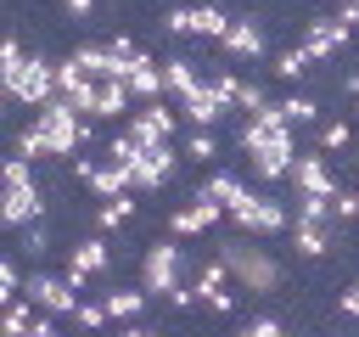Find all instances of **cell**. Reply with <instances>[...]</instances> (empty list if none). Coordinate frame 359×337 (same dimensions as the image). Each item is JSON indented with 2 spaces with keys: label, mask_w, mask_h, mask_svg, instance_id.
Returning a JSON list of instances; mask_svg holds the SVG:
<instances>
[{
  "label": "cell",
  "mask_w": 359,
  "mask_h": 337,
  "mask_svg": "<svg viewBox=\"0 0 359 337\" xmlns=\"http://www.w3.org/2000/svg\"><path fill=\"white\" fill-rule=\"evenodd\" d=\"M45 213V197H39V185H34V168H28V157L17 152V157H6V191H0V225H11V230H22L28 219H39Z\"/></svg>",
  "instance_id": "obj_4"
},
{
  "label": "cell",
  "mask_w": 359,
  "mask_h": 337,
  "mask_svg": "<svg viewBox=\"0 0 359 337\" xmlns=\"http://www.w3.org/2000/svg\"><path fill=\"white\" fill-rule=\"evenodd\" d=\"M236 275H230V264H224V253L219 258H208L202 270H196V303H202V292H213V286H230Z\"/></svg>",
  "instance_id": "obj_26"
},
{
  "label": "cell",
  "mask_w": 359,
  "mask_h": 337,
  "mask_svg": "<svg viewBox=\"0 0 359 337\" xmlns=\"http://www.w3.org/2000/svg\"><path fill=\"white\" fill-rule=\"evenodd\" d=\"M219 253H224V264H230V275H236V286H241V292L269 298V292L280 286V264L269 258V247H258V242H252V230H241V236L219 242Z\"/></svg>",
  "instance_id": "obj_3"
},
{
  "label": "cell",
  "mask_w": 359,
  "mask_h": 337,
  "mask_svg": "<svg viewBox=\"0 0 359 337\" xmlns=\"http://www.w3.org/2000/svg\"><path fill=\"white\" fill-rule=\"evenodd\" d=\"M95 73L79 62V56H67V62H56V95H67L79 112H95Z\"/></svg>",
  "instance_id": "obj_14"
},
{
  "label": "cell",
  "mask_w": 359,
  "mask_h": 337,
  "mask_svg": "<svg viewBox=\"0 0 359 337\" xmlns=\"http://www.w3.org/2000/svg\"><path fill=\"white\" fill-rule=\"evenodd\" d=\"M17 152H22L28 163H34V157H50V152H45V135H39V124H28V129L17 135Z\"/></svg>",
  "instance_id": "obj_36"
},
{
  "label": "cell",
  "mask_w": 359,
  "mask_h": 337,
  "mask_svg": "<svg viewBox=\"0 0 359 337\" xmlns=\"http://www.w3.org/2000/svg\"><path fill=\"white\" fill-rule=\"evenodd\" d=\"M0 84H6V95H11L17 107H45V101L56 95V62L28 56L17 39H6V45H0Z\"/></svg>",
  "instance_id": "obj_2"
},
{
  "label": "cell",
  "mask_w": 359,
  "mask_h": 337,
  "mask_svg": "<svg viewBox=\"0 0 359 337\" xmlns=\"http://www.w3.org/2000/svg\"><path fill=\"white\" fill-rule=\"evenodd\" d=\"M174 163H180V152H174L168 140H157V146H140V152L129 157L135 191H163V185H168V174H174Z\"/></svg>",
  "instance_id": "obj_10"
},
{
  "label": "cell",
  "mask_w": 359,
  "mask_h": 337,
  "mask_svg": "<svg viewBox=\"0 0 359 337\" xmlns=\"http://www.w3.org/2000/svg\"><path fill=\"white\" fill-rule=\"evenodd\" d=\"M39 135H45V152L50 157H73L79 146H84V112L67 101V95H50L45 107H39Z\"/></svg>",
  "instance_id": "obj_5"
},
{
  "label": "cell",
  "mask_w": 359,
  "mask_h": 337,
  "mask_svg": "<svg viewBox=\"0 0 359 337\" xmlns=\"http://www.w3.org/2000/svg\"><path fill=\"white\" fill-rule=\"evenodd\" d=\"M28 303H34V298H28V292H22V298H11V303H6V315H0V326H6V331H11V337H22V331H34V309H28Z\"/></svg>",
  "instance_id": "obj_27"
},
{
  "label": "cell",
  "mask_w": 359,
  "mask_h": 337,
  "mask_svg": "<svg viewBox=\"0 0 359 337\" xmlns=\"http://www.w3.org/2000/svg\"><path fill=\"white\" fill-rule=\"evenodd\" d=\"M208 191H213V197H219V202H224V208H230V202H241V197H247V185H241V180H236V174H230V168H224V174H213V180H208Z\"/></svg>",
  "instance_id": "obj_31"
},
{
  "label": "cell",
  "mask_w": 359,
  "mask_h": 337,
  "mask_svg": "<svg viewBox=\"0 0 359 337\" xmlns=\"http://www.w3.org/2000/svg\"><path fill=\"white\" fill-rule=\"evenodd\" d=\"M62 6H67V17H90L95 11V0H62Z\"/></svg>",
  "instance_id": "obj_45"
},
{
  "label": "cell",
  "mask_w": 359,
  "mask_h": 337,
  "mask_svg": "<svg viewBox=\"0 0 359 337\" xmlns=\"http://www.w3.org/2000/svg\"><path fill=\"white\" fill-rule=\"evenodd\" d=\"M280 112H286L292 124H314V118H320V107H314L309 95H286V101H280Z\"/></svg>",
  "instance_id": "obj_34"
},
{
  "label": "cell",
  "mask_w": 359,
  "mask_h": 337,
  "mask_svg": "<svg viewBox=\"0 0 359 337\" xmlns=\"http://www.w3.org/2000/svg\"><path fill=\"white\" fill-rule=\"evenodd\" d=\"M107 270V242L101 236H90V242H79L73 247V258H67V275H73V286H84L90 275H101Z\"/></svg>",
  "instance_id": "obj_19"
},
{
  "label": "cell",
  "mask_w": 359,
  "mask_h": 337,
  "mask_svg": "<svg viewBox=\"0 0 359 337\" xmlns=\"http://www.w3.org/2000/svg\"><path fill=\"white\" fill-rule=\"evenodd\" d=\"M73 174H79V185H90V197H118V191H135V174H129V163H118L112 152H107L101 163L79 157V163H73Z\"/></svg>",
  "instance_id": "obj_8"
},
{
  "label": "cell",
  "mask_w": 359,
  "mask_h": 337,
  "mask_svg": "<svg viewBox=\"0 0 359 337\" xmlns=\"http://www.w3.org/2000/svg\"><path fill=\"white\" fill-rule=\"evenodd\" d=\"M123 219H135V191H118V197H101V208H95V225H101V230H118Z\"/></svg>",
  "instance_id": "obj_24"
},
{
  "label": "cell",
  "mask_w": 359,
  "mask_h": 337,
  "mask_svg": "<svg viewBox=\"0 0 359 337\" xmlns=\"http://www.w3.org/2000/svg\"><path fill=\"white\" fill-rule=\"evenodd\" d=\"M348 34H353V28H348L342 17H314V22L303 28V51H309L314 62H331V56L348 45Z\"/></svg>",
  "instance_id": "obj_15"
},
{
  "label": "cell",
  "mask_w": 359,
  "mask_h": 337,
  "mask_svg": "<svg viewBox=\"0 0 359 337\" xmlns=\"http://www.w3.org/2000/svg\"><path fill=\"white\" fill-rule=\"evenodd\" d=\"M241 331H247V337H280V320H275V315H252Z\"/></svg>",
  "instance_id": "obj_39"
},
{
  "label": "cell",
  "mask_w": 359,
  "mask_h": 337,
  "mask_svg": "<svg viewBox=\"0 0 359 337\" xmlns=\"http://www.w3.org/2000/svg\"><path fill=\"white\" fill-rule=\"evenodd\" d=\"M309 67H314V56H309L303 45H292V51H280V56H275V73H280V79H292V84H297Z\"/></svg>",
  "instance_id": "obj_28"
},
{
  "label": "cell",
  "mask_w": 359,
  "mask_h": 337,
  "mask_svg": "<svg viewBox=\"0 0 359 337\" xmlns=\"http://www.w3.org/2000/svg\"><path fill=\"white\" fill-rule=\"evenodd\" d=\"M337 303H342V315H359V281H353V286H342V298H337Z\"/></svg>",
  "instance_id": "obj_44"
},
{
  "label": "cell",
  "mask_w": 359,
  "mask_h": 337,
  "mask_svg": "<svg viewBox=\"0 0 359 337\" xmlns=\"http://www.w3.org/2000/svg\"><path fill=\"white\" fill-rule=\"evenodd\" d=\"M224 112H230V101H224V95L213 90V84H196V90L185 95V118H191L196 129H213V124H219Z\"/></svg>",
  "instance_id": "obj_17"
},
{
  "label": "cell",
  "mask_w": 359,
  "mask_h": 337,
  "mask_svg": "<svg viewBox=\"0 0 359 337\" xmlns=\"http://www.w3.org/2000/svg\"><path fill=\"white\" fill-rule=\"evenodd\" d=\"M208 84H213V90H219V95H224V101H230V107H236V90H241V79H236V73H230V67H224V73H213V79H208Z\"/></svg>",
  "instance_id": "obj_41"
},
{
  "label": "cell",
  "mask_w": 359,
  "mask_h": 337,
  "mask_svg": "<svg viewBox=\"0 0 359 337\" xmlns=\"http://www.w3.org/2000/svg\"><path fill=\"white\" fill-rule=\"evenodd\" d=\"M163 79H168V95H180V101H185V95H191L196 84H202V79H196V62H191V56H168V62H163Z\"/></svg>",
  "instance_id": "obj_23"
},
{
  "label": "cell",
  "mask_w": 359,
  "mask_h": 337,
  "mask_svg": "<svg viewBox=\"0 0 359 337\" xmlns=\"http://www.w3.org/2000/svg\"><path fill=\"white\" fill-rule=\"evenodd\" d=\"M185 157H196V163H213V157H219V140H213V129H191V140H185Z\"/></svg>",
  "instance_id": "obj_30"
},
{
  "label": "cell",
  "mask_w": 359,
  "mask_h": 337,
  "mask_svg": "<svg viewBox=\"0 0 359 337\" xmlns=\"http://www.w3.org/2000/svg\"><path fill=\"white\" fill-rule=\"evenodd\" d=\"M230 28V17L219 11V6H185V34H196V39H219Z\"/></svg>",
  "instance_id": "obj_21"
},
{
  "label": "cell",
  "mask_w": 359,
  "mask_h": 337,
  "mask_svg": "<svg viewBox=\"0 0 359 337\" xmlns=\"http://www.w3.org/2000/svg\"><path fill=\"white\" fill-rule=\"evenodd\" d=\"M292 129H297V124H292L275 101H264L258 112H247V124H241V152L252 157V174H258V180H292V163H297Z\"/></svg>",
  "instance_id": "obj_1"
},
{
  "label": "cell",
  "mask_w": 359,
  "mask_h": 337,
  "mask_svg": "<svg viewBox=\"0 0 359 337\" xmlns=\"http://www.w3.org/2000/svg\"><path fill=\"white\" fill-rule=\"evenodd\" d=\"M146 298H151L146 286H140V292H135V286H112V292H107V309H112V320H140Z\"/></svg>",
  "instance_id": "obj_25"
},
{
  "label": "cell",
  "mask_w": 359,
  "mask_h": 337,
  "mask_svg": "<svg viewBox=\"0 0 359 337\" xmlns=\"http://www.w3.org/2000/svg\"><path fill=\"white\" fill-rule=\"evenodd\" d=\"M174 129H180V118L163 107V101H140L135 112H129V140L135 146H157V140H174Z\"/></svg>",
  "instance_id": "obj_12"
},
{
  "label": "cell",
  "mask_w": 359,
  "mask_h": 337,
  "mask_svg": "<svg viewBox=\"0 0 359 337\" xmlns=\"http://www.w3.org/2000/svg\"><path fill=\"white\" fill-rule=\"evenodd\" d=\"M129 90H135V101H157L163 90H168V79H163V62H151L146 51L135 56V67H129V79H123Z\"/></svg>",
  "instance_id": "obj_18"
},
{
  "label": "cell",
  "mask_w": 359,
  "mask_h": 337,
  "mask_svg": "<svg viewBox=\"0 0 359 337\" xmlns=\"http://www.w3.org/2000/svg\"><path fill=\"white\" fill-rule=\"evenodd\" d=\"M140 286L151 298H168L174 286H185V247L180 242H151L140 258Z\"/></svg>",
  "instance_id": "obj_6"
},
{
  "label": "cell",
  "mask_w": 359,
  "mask_h": 337,
  "mask_svg": "<svg viewBox=\"0 0 359 337\" xmlns=\"http://www.w3.org/2000/svg\"><path fill=\"white\" fill-rule=\"evenodd\" d=\"M67 320H73V326H84V331H95V326H107V320H112V309H107V298H101V303H79Z\"/></svg>",
  "instance_id": "obj_33"
},
{
  "label": "cell",
  "mask_w": 359,
  "mask_h": 337,
  "mask_svg": "<svg viewBox=\"0 0 359 337\" xmlns=\"http://www.w3.org/2000/svg\"><path fill=\"white\" fill-rule=\"evenodd\" d=\"M236 107H241V112H258V107H264V90L241 79V90H236Z\"/></svg>",
  "instance_id": "obj_42"
},
{
  "label": "cell",
  "mask_w": 359,
  "mask_h": 337,
  "mask_svg": "<svg viewBox=\"0 0 359 337\" xmlns=\"http://www.w3.org/2000/svg\"><path fill=\"white\" fill-rule=\"evenodd\" d=\"M331 208H337V219H359V185H353V191H337Z\"/></svg>",
  "instance_id": "obj_40"
},
{
  "label": "cell",
  "mask_w": 359,
  "mask_h": 337,
  "mask_svg": "<svg viewBox=\"0 0 359 337\" xmlns=\"http://www.w3.org/2000/svg\"><path fill=\"white\" fill-rule=\"evenodd\" d=\"M297 219H337V208H331V197H297Z\"/></svg>",
  "instance_id": "obj_35"
},
{
  "label": "cell",
  "mask_w": 359,
  "mask_h": 337,
  "mask_svg": "<svg viewBox=\"0 0 359 337\" xmlns=\"http://www.w3.org/2000/svg\"><path fill=\"white\" fill-rule=\"evenodd\" d=\"M22 281H28V275H22V264H17V258H0V298H6V303H11V298H22Z\"/></svg>",
  "instance_id": "obj_32"
},
{
  "label": "cell",
  "mask_w": 359,
  "mask_h": 337,
  "mask_svg": "<svg viewBox=\"0 0 359 337\" xmlns=\"http://www.w3.org/2000/svg\"><path fill=\"white\" fill-rule=\"evenodd\" d=\"M129 101H135V90H129L123 79H101V84H95V112H90V118H123Z\"/></svg>",
  "instance_id": "obj_20"
},
{
  "label": "cell",
  "mask_w": 359,
  "mask_h": 337,
  "mask_svg": "<svg viewBox=\"0 0 359 337\" xmlns=\"http://www.w3.org/2000/svg\"><path fill=\"white\" fill-rule=\"evenodd\" d=\"M224 213H230V208H224V202H219V197H213V191L202 185V191H196V197H191L185 208H174V213H168V230H174V236L185 242V236H202V230H213V225H219Z\"/></svg>",
  "instance_id": "obj_9"
},
{
  "label": "cell",
  "mask_w": 359,
  "mask_h": 337,
  "mask_svg": "<svg viewBox=\"0 0 359 337\" xmlns=\"http://www.w3.org/2000/svg\"><path fill=\"white\" fill-rule=\"evenodd\" d=\"M292 185H297V197H337L331 163H325L320 152H297V163H292Z\"/></svg>",
  "instance_id": "obj_16"
},
{
  "label": "cell",
  "mask_w": 359,
  "mask_h": 337,
  "mask_svg": "<svg viewBox=\"0 0 359 337\" xmlns=\"http://www.w3.org/2000/svg\"><path fill=\"white\" fill-rule=\"evenodd\" d=\"M22 292H28L39 309H50V315H73V309H79V286H73V275H50V270H34V275L22 281Z\"/></svg>",
  "instance_id": "obj_11"
},
{
  "label": "cell",
  "mask_w": 359,
  "mask_h": 337,
  "mask_svg": "<svg viewBox=\"0 0 359 337\" xmlns=\"http://www.w3.org/2000/svg\"><path fill=\"white\" fill-rule=\"evenodd\" d=\"M28 337H56V315H50V309L34 315V331H28Z\"/></svg>",
  "instance_id": "obj_43"
},
{
  "label": "cell",
  "mask_w": 359,
  "mask_h": 337,
  "mask_svg": "<svg viewBox=\"0 0 359 337\" xmlns=\"http://www.w3.org/2000/svg\"><path fill=\"white\" fill-rule=\"evenodd\" d=\"M320 146H325V152H337V146H348V124H342V118H331V124L320 129Z\"/></svg>",
  "instance_id": "obj_38"
},
{
  "label": "cell",
  "mask_w": 359,
  "mask_h": 337,
  "mask_svg": "<svg viewBox=\"0 0 359 337\" xmlns=\"http://www.w3.org/2000/svg\"><path fill=\"white\" fill-rule=\"evenodd\" d=\"M17 247H22L28 258H45V253H50V230H45L39 219H28V225H22V236H17Z\"/></svg>",
  "instance_id": "obj_29"
},
{
  "label": "cell",
  "mask_w": 359,
  "mask_h": 337,
  "mask_svg": "<svg viewBox=\"0 0 359 337\" xmlns=\"http://www.w3.org/2000/svg\"><path fill=\"white\" fill-rule=\"evenodd\" d=\"M219 51H224V56H236V62H258V56L269 51V39H264L258 17H230V28L219 34Z\"/></svg>",
  "instance_id": "obj_13"
},
{
  "label": "cell",
  "mask_w": 359,
  "mask_h": 337,
  "mask_svg": "<svg viewBox=\"0 0 359 337\" xmlns=\"http://www.w3.org/2000/svg\"><path fill=\"white\" fill-rule=\"evenodd\" d=\"M337 17H342L348 28H359V0H342V11H337Z\"/></svg>",
  "instance_id": "obj_46"
},
{
  "label": "cell",
  "mask_w": 359,
  "mask_h": 337,
  "mask_svg": "<svg viewBox=\"0 0 359 337\" xmlns=\"http://www.w3.org/2000/svg\"><path fill=\"white\" fill-rule=\"evenodd\" d=\"M202 309H213V315H230V309H236V292H230V286H213V292H202Z\"/></svg>",
  "instance_id": "obj_37"
},
{
  "label": "cell",
  "mask_w": 359,
  "mask_h": 337,
  "mask_svg": "<svg viewBox=\"0 0 359 337\" xmlns=\"http://www.w3.org/2000/svg\"><path fill=\"white\" fill-rule=\"evenodd\" d=\"M292 242H297L303 258H325V253H331V236H325L320 219H297V225H292Z\"/></svg>",
  "instance_id": "obj_22"
},
{
  "label": "cell",
  "mask_w": 359,
  "mask_h": 337,
  "mask_svg": "<svg viewBox=\"0 0 359 337\" xmlns=\"http://www.w3.org/2000/svg\"><path fill=\"white\" fill-rule=\"evenodd\" d=\"M230 225H236V230H252V236H280V230L292 225V213H286L275 197L247 191L241 202H230Z\"/></svg>",
  "instance_id": "obj_7"
}]
</instances>
